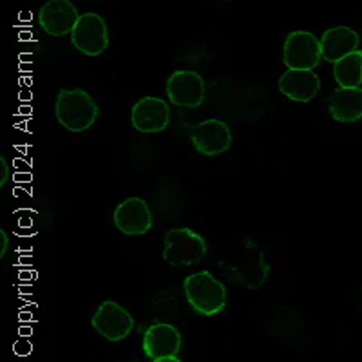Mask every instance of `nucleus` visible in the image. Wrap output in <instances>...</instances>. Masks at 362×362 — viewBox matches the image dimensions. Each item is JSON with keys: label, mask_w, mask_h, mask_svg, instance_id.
Returning <instances> with one entry per match:
<instances>
[{"label": "nucleus", "mask_w": 362, "mask_h": 362, "mask_svg": "<svg viewBox=\"0 0 362 362\" xmlns=\"http://www.w3.org/2000/svg\"><path fill=\"white\" fill-rule=\"evenodd\" d=\"M54 116L69 132H83L96 124L100 107L86 89H60L54 102Z\"/></svg>", "instance_id": "f257e3e1"}, {"label": "nucleus", "mask_w": 362, "mask_h": 362, "mask_svg": "<svg viewBox=\"0 0 362 362\" xmlns=\"http://www.w3.org/2000/svg\"><path fill=\"white\" fill-rule=\"evenodd\" d=\"M183 292H185L190 308L203 317L218 315L226 308V303H228V297H226L228 292L225 284L206 270L190 274L183 281Z\"/></svg>", "instance_id": "f03ea898"}, {"label": "nucleus", "mask_w": 362, "mask_h": 362, "mask_svg": "<svg viewBox=\"0 0 362 362\" xmlns=\"http://www.w3.org/2000/svg\"><path fill=\"white\" fill-rule=\"evenodd\" d=\"M245 247H247V252L239 254V261H234V263L219 261V268L226 281L239 284L243 288L257 290L267 283L270 276V264L264 261L263 250L257 248V245L245 239Z\"/></svg>", "instance_id": "7ed1b4c3"}, {"label": "nucleus", "mask_w": 362, "mask_h": 362, "mask_svg": "<svg viewBox=\"0 0 362 362\" xmlns=\"http://www.w3.org/2000/svg\"><path fill=\"white\" fill-rule=\"evenodd\" d=\"M206 255V241L192 228H173L163 238V261L174 268L194 267Z\"/></svg>", "instance_id": "20e7f679"}, {"label": "nucleus", "mask_w": 362, "mask_h": 362, "mask_svg": "<svg viewBox=\"0 0 362 362\" xmlns=\"http://www.w3.org/2000/svg\"><path fill=\"white\" fill-rule=\"evenodd\" d=\"M322 60L321 40L310 31H292L283 45V64L288 69L313 71Z\"/></svg>", "instance_id": "39448f33"}, {"label": "nucleus", "mask_w": 362, "mask_h": 362, "mask_svg": "<svg viewBox=\"0 0 362 362\" xmlns=\"http://www.w3.org/2000/svg\"><path fill=\"white\" fill-rule=\"evenodd\" d=\"M167 98L181 109H196L205 102V80L196 71H174L167 80Z\"/></svg>", "instance_id": "423d86ee"}, {"label": "nucleus", "mask_w": 362, "mask_h": 362, "mask_svg": "<svg viewBox=\"0 0 362 362\" xmlns=\"http://www.w3.org/2000/svg\"><path fill=\"white\" fill-rule=\"evenodd\" d=\"M76 51L86 57H98L109 47V28L98 13H83L71 33Z\"/></svg>", "instance_id": "0eeeda50"}, {"label": "nucleus", "mask_w": 362, "mask_h": 362, "mask_svg": "<svg viewBox=\"0 0 362 362\" xmlns=\"http://www.w3.org/2000/svg\"><path fill=\"white\" fill-rule=\"evenodd\" d=\"M90 326L109 342H119L129 337L134 328V319L124 306L115 300H103L93 313Z\"/></svg>", "instance_id": "6e6552de"}, {"label": "nucleus", "mask_w": 362, "mask_h": 362, "mask_svg": "<svg viewBox=\"0 0 362 362\" xmlns=\"http://www.w3.org/2000/svg\"><path fill=\"white\" fill-rule=\"evenodd\" d=\"M190 144L196 148V153L209 158L228 153L232 145L230 125L216 118L199 122L198 125H194L190 132Z\"/></svg>", "instance_id": "1a4fd4ad"}, {"label": "nucleus", "mask_w": 362, "mask_h": 362, "mask_svg": "<svg viewBox=\"0 0 362 362\" xmlns=\"http://www.w3.org/2000/svg\"><path fill=\"white\" fill-rule=\"evenodd\" d=\"M112 221L116 228L129 238L147 234L154 225L153 210L148 209L144 198H136V196L118 203L112 212Z\"/></svg>", "instance_id": "9d476101"}, {"label": "nucleus", "mask_w": 362, "mask_h": 362, "mask_svg": "<svg viewBox=\"0 0 362 362\" xmlns=\"http://www.w3.org/2000/svg\"><path fill=\"white\" fill-rule=\"evenodd\" d=\"M78 8L69 0H47L38 11V24L51 37L71 35L80 21Z\"/></svg>", "instance_id": "9b49d317"}, {"label": "nucleus", "mask_w": 362, "mask_h": 362, "mask_svg": "<svg viewBox=\"0 0 362 362\" xmlns=\"http://www.w3.org/2000/svg\"><path fill=\"white\" fill-rule=\"evenodd\" d=\"M169 103L158 96H144L132 105L131 124L138 132L156 134L169 127Z\"/></svg>", "instance_id": "f8f14e48"}, {"label": "nucleus", "mask_w": 362, "mask_h": 362, "mask_svg": "<svg viewBox=\"0 0 362 362\" xmlns=\"http://www.w3.org/2000/svg\"><path fill=\"white\" fill-rule=\"evenodd\" d=\"M181 344H183L181 334L176 326L169 325V322H154L153 326H148L144 332V341H141L145 357H148L151 361L177 357V354L181 351Z\"/></svg>", "instance_id": "ddd939ff"}, {"label": "nucleus", "mask_w": 362, "mask_h": 362, "mask_svg": "<svg viewBox=\"0 0 362 362\" xmlns=\"http://www.w3.org/2000/svg\"><path fill=\"white\" fill-rule=\"evenodd\" d=\"M279 90L281 95L293 102H312L321 90V78L313 71L286 69L281 74Z\"/></svg>", "instance_id": "4468645a"}, {"label": "nucleus", "mask_w": 362, "mask_h": 362, "mask_svg": "<svg viewBox=\"0 0 362 362\" xmlns=\"http://www.w3.org/2000/svg\"><path fill=\"white\" fill-rule=\"evenodd\" d=\"M358 37L350 28H332L321 38L322 58L329 64H337L348 54L355 53Z\"/></svg>", "instance_id": "2eb2a0df"}, {"label": "nucleus", "mask_w": 362, "mask_h": 362, "mask_svg": "<svg viewBox=\"0 0 362 362\" xmlns=\"http://www.w3.org/2000/svg\"><path fill=\"white\" fill-rule=\"evenodd\" d=\"M332 118L341 124H351L362 118V89H342L339 87L328 100Z\"/></svg>", "instance_id": "dca6fc26"}, {"label": "nucleus", "mask_w": 362, "mask_h": 362, "mask_svg": "<svg viewBox=\"0 0 362 362\" xmlns=\"http://www.w3.org/2000/svg\"><path fill=\"white\" fill-rule=\"evenodd\" d=\"M335 80L342 89H357L362 82V53L348 54L335 64Z\"/></svg>", "instance_id": "f3484780"}, {"label": "nucleus", "mask_w": 362, "mask_h": 362, "mask_svg": "<svg viewBox=\"0 0 362 362\" xmlns=\"http://www.w3.org/2000/svg\"><path fill=\"white\" fill-rule=\"evenodd\" d=\"M9 177V169H8V160L4 156H0V187L6 185V181Z\"/></svg>", "instance_id": "a211bd4d"}, {"label": "nucleus", "mask_w": 362, "mask_h": 362, "mask_svg": "<svg viewBox=\"0 0 362 362\" xmlns=\"http://www.w3.org/2000/svg\"><path fill=\"white\" fill-rule=\"evenodd\" d=\"M8 247H9V239L6 230H0V257H6L8 254Z\"/></svg>", "instance_id": "6ab92c4d"}, {"label": "nucleus", "mask_w": 362, "mask_h": 362, "mask_svg": "<svg viewBox=\"0 0 362 362\" xmlns=\"http://www.w3.org/2000/svg\"><path fill=\"white\" fill-rule=\"evenodd\" d=\"M151 362H183V361L177 357H167V358H160V361H151Z\"/></svg>", "instance_id": "aec40b11"}]
</instances>
